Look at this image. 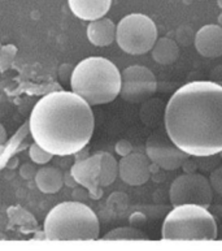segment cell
<instances>
[{"mask_svg": "<svg viewBox=\"0 0 222 251\" xmlns=\"http://www.w3.org/2000/svg\"><path fill=\"white\" fill-rule=\"evenodd\" d=\"M44 234L48 241H94L100 234L99 219L90 207L81 202H63L44 219Z\"/></svg>", "mask_w": 222, "mask_h": 251, "instance_id": "277c9868", "label": "cell"}, {"mask_svg": "<svg viewBox=\"0 0 222 251\" xmlns=\"http://www.w3.org/2000/svg\"><path fill=\"white\" fill-rule=\"evenodd\" d=\"M117 26L111 19L90 21L87 26V39L96 47H107L116 41Z\"/></svg>", "mask_w": 222, "mask_h": 251, "instance_id": "5bb4252c", "label": "cell"}, {"mask_svg": "<svg viewBox=\"0 0 222 251\" xmlns=\"http://www.w3.org/2000/svg\"><path fill=\"white\" fill-rule=\"evenodd\" d=\"M35 184L44 194H55L64 185V175L55 167H43L38 169L35 175Z\"/></svg>", "mask_w": 222, "mask_h": 251, "instance_id": "9a60e30c", "label": "cell"}, {"mask_svg": "<svg viewBox=\"0 0 222 251\" xmlns=\"http://www.w3.org/2000/svg\"><path fill=\"white\" fill-rule=\"evenodd\" d=\"M170 203L181 204H199L205 208L213 201V189L207 177L200 173H183L173 181L169 190Z\"/></svg>", "mask_w": 222, "mask_h": 251, "instance_id": "52a82bcc", "label": "cell"}, {"mask_svg": "<svg viewBox=\"0 0 222 251\" xmlns=\"http://www.w3.org/2000/svg\"><path fill=\"white\" fill-rule=\"evenodd\" d=\"M221 159H222V152H221Z\"/></svg>", "mask_w": 222, "mask_h": 251, "instance_id": "4dcf8cb0", "label": "cell"}, {"mask_svg": "<svg viewBox=\"0 0 222 251\" xmlns=\"http://www.w3.org/2000/svg\"><path fill=\"white\" fill-rule=\"evenodd\" d=\"M219 226L208 208L199 204L176 206L166 215L162 224V240L213 241Z\"/></svg>", "mask_w": 222, "mask_h": 251, "instance_id": "5b68a950", "label": "cell"}, {"mask_svg": "<svg viewBox=\"0 0 222 251\" xmlns=\"http://www.w3.org/2000/svg\"><path fill=\"white\" fill-rule=\"evenodd\" d=\"M157 81L147 67L132 65L121 72L122 99L129 103H142L156 93Z\"/></svg>", "mask_w": 222, "mask_h": 251, "instance_id": "ba28073f", "label": "cell"}, {"mask_svg": "<svg viewBox=\"0 0 222 251\" xmlns=\"http://www.w3.org/2000/svg\"><path fill=\"white\" fill-rule=\"evenodd\" d=\"M64 182L68 185L69 188H75V185H77V181L74 180V177L72 176V173L70 172L67 173L64 176Z\"/></svg>", "mask_w": 222, "mask_h": 251, "instance_id": "cb8c5ba5", "label": "cell"}, {"mask_svg": "<svg viewBox=\"0 0 222 251\" xmlns=\"http://www.w3.org/2000/svg\"><path fill=\"white\" fill-rule=\"evenodd\" d=\"M17 55V47L15 45H5L1 47L0 52V72H5L12 67Z\"/></svg>", "mask_w": 222, "mask_h": 251, "instance_id": "d6986e66", "label": "cell"}, {"mask_svg": "<svg viewBox=\"0 0 222 251\" xmlns=\"http://www.w3.org/2000/svg\"><path fill=\"white\" fill-rule=\"evenodd\" d=\"M217 21H219V25H220V26L222 27V12H221V13H220V16H219V20H217Z\"/></svg>", "mask_w": 222, "mask_h": 251, "instance_id": "4316f807", "label": "cell"}, {"mask_svg": "<svg viewBox=\"0 0 222 251\" xmlns=\"http://www.w3.org/2000/svg\"><path fill=\"white\" fill-rule=\"evenodd\" d=\"M146 151H147L148 159L154 164L165 171H176L181 168L190 156L179 147L176 146L172 139H168L158 134L152 135L148 139Z\"/></svg>", "mask_w": 222, "mask_h": 251, "instance_id": "9c48e42d", "label": "cell"}, {"mask_svg": "<svg viewBox=\"0 0 222 251\" xmlns=\"http://www.w3.org/2000/svg\"><path fill=\"white\" fill-rule=\"evenodd\" d=\"M217 240H222V225L219 228V232H217Z\"/></svg>", "mask_w": 222, "mask_h": 251, "instance_id": "484cf974", "label": "cell"}, {"mask_svg": "<svg viewBox=\"0 0 222 251\" xmlns=\"http://www.w3.org/2000/svg\"><path fill=\"white\" fill-rule=\"evenodd\" d=\"M100 163H102V154L91 155L85 159L75 160L70 168V173L77 181V184L89 190L92 199L102 198V188H100Z\"/></svg>", "mask_w": 222, "mask_h": 251, "instance_id": "30bf717a", "label": "cell"}, {"mask_svg": "<svg viewBox=\"0 0 222 251\" xmlns=\"http://www.w3.org/2000/svg\"><path fill=\"white\" fill-rule=\"evenodd\" d=\"M166 134L194 157L222 152V86L192 81L179 87L165 108Z\"/></svg>", "mask_w": 222, "mask_h": 251, "instance_id": "6da1fadb", "label": "cell"}, {"mask_svg": "<svg viewBox=\"0 0 222 251\" xmlns=\"http://www.w3.org/2000/svg\"><path fill=\"white\" fill-rule=\"evenodd\" d=\"M5 139H7V133H5V129H4L3 125L0 124V147L3 146Z\"/></svg>", "mask_w": 222, "mask_h": 251, "instance_id": "d4e9b609", "label": "cell"}, {"mask_svg": "<svg viewBox=\"0 0 222 251\" xmlns=\"http://www.w3.org/2000/svg\"><path fill=\"white\" fill-rule=\"evenodd\" d=\"M34 142L56 156H70L86 149L94 133L91 105L74 91H52L35 103L31 111Z\"/></svg>", "mask_w": 222, "mask_h": 251, "instance_id": "7a4b0ae2", "label": "cell"}, {"mask_svg": "<svg viewBox=\"0 0 222 251\" xmlns=\"http://www.w3.org/2000/svg\"><path fill=\"white\" fill-rule=\"evenodd\" d=\"M5 240V236H4L3 233H0V241H4Z\"/></svg>", "mask_w": 222, "mask_h": 251, "instance_id": "83f0119b", "label": "cell"}, {"mask_svg": "<svg viewBox=\"0 0 222 251\" xmlns=\"http://www.w3.org/2000/svg\"><path fill=\"white\" fill-rule=\"evenodd\" d=\"M114 150L121 157L126 156V155L132 154L133 152V145L126 139H121L118 142L116 143V146H114Z\"/></svg>", "mask_w": 222, "mask_h": 251, "instance_id": "7402d4cb", "label": "cell"}, {"mask_svg": "<svg viewBox=\"0 0 222 251\" xmlns=\"http://www.w3.org/2000/svg\"><path fill=\"white\" fill-rule=\"evenodd\" d=\"M68 4L75 17L83 21H95L108 13L112 0H68Z\"/></svg>", "mask_w": 222, "mask_h": 251, "instance_id": "4fadbf2b", "label": "cell"}, {"mask_svg": "<svg viewBox=\"0 0 222 251\" xmlns=\"http://www.w3.org/2000/svg\"><path fill=\"white\" fill-rule=\"evenodd\" d=\"M118 176L130 186L144 185L151 177V165L148 157L143 154L132 152L121 157L118 161Z\"/></svg>", "mask_w": 222, "mask_h": 251, "instance_id": "8fae6325", "label": "cell"}, {"mask_svg": "<svg viewBox=\"0 0 222 251\" xmlns=\"http://www.w3.org/2000/svg\"><path fill=\"white\" fill-rule=\"evenodd\" d=\"M194 43L201 56L208 59L222 56V27L220 25H205L195 34Z\"/></svg>", "mask_w": 222, "mask_h": 251, "instance_id": "7c38bea8", "label": "cell"}, {"mask_svg": "<svg viewBox=\"0 0 222 251\" xmlns=\"http://www.w3.org/2000/svg\"><path fill=\"white\" fill-rule=\"evenodd\" d=\"M217 4H219V7L222 9V0H217Z\"/></svg>", "mask_w": 222, "mask_h": 251, "instance_id": "f1b7e54d", "label": "cell"}, {"mask_svg": "<svg viewBox=\"0 0 222 251\" xmlns=\"http://www.w3.org/2000/svg\"><path fill=\"white\" fill-rule=\"evenodd\" d=\"M102 154V163H100V188H107L114 182L118 176V163L114 156L108 152H100Z\"/></svg>", "mask_w": 222, "mask_h": 251, "instance_id": "e0dca14e", "label": "cell"}, {"mask_svg": "<svg viewBox=\"0 0 222 251\" xmlns=\"http://www.w3.org/2000/svg\"><path fill=\"white\" fill-rule=\"evenodd\" d=\"M152 57L156 63L161 65H170L179 57V47L177 42L169 38H158L152 49Z\"/></svg>", "mask_w": 222, "mask_h": 251, "instance_id": "2e32d148", "label": "cell"}, {"mask_svg": "<svg viewBox=\"0 0 222 251\" xmlns=\"http://www.w3.org/2000/svg\"><path fill=\"white\" fill-rule=\"evenodd\" d=\"M117 45L129 55H144L152 51L157 41V27L154 20L142 13L125 16L117 25Z\"/></svg>", "mask_w": 222, "mask_h": 251, "instance_id": "8992f818", "label": "cell"}, {"mask_svg": "<svg viewBox=\"0 0 222 251\" xmlns=\"http://www.w3.org/2000/svg\"><path fill=\"white\" fill-rule=\"evenodd\" d=\"M29 155H30V159L34 161L35 164H47L49 161L52 160L53 155L48 151H45L43 147H41L38 143H33L29 149Z\"/></svg>", "mask_w": 222, "mask_h": 251, "instance_id": "ffe728a7", "label": "cell"}, {"mask_svg": "<svg viewBox=\"0 0 222 251\" xmlns=\"http://www.w3.org/2000/svg\"><path fill=\"white\" fill-rule=\"evenodd\" d=\"M20 173H21V176H22L25 180H30L33 177H35L37 171H35V168L31 164H23V167L21 168Z\"/></svg>", "mask_w": 222, "mask_h": 251, "instance_id": "603a6c76", "label": "cell"}, {"mask_svg": "<svg viewBox=\"0 0 222 251\" xmlns=\"http://www.w3.org/2000/svg\"><path fill=\"white\" fill-rule=\"evenodd\" d=\"M209 182L212 185V189L222 197V165L213 169L209 176Z\"/></svg>", "mask_w": 222, "mask_h": 251, "instance_id": "44dd1931", "label": "cell"}, {"mask_svg": "<svg viewBox=\"0 0 222 251\" xmlns=\"http://www.w3.org/2000/svg\"><path fill=\"white\" fill-rule=\"evenodd\" d=\"M70 86L90 105L107 104L120 95L121 72L106 57H87L73 69Z\"/></svg>", "mask_w": 222, "mask_h": 251, "instance_id": "3957f363", "label": "cell"}, {"mask_svg": "<svg viewBox=\"0 0 222 251\" xmlns=\"http://www.w3.org/2000/svg\"><path fill=\"white\" fill-rule=\"evenodd\" d=\"M1 47H3V46H1V45H0V52H1Z\"/></svg>", "mask_w": 222, "mask_h": 251, "instance_id": "f546056e", "label": "cell"}, {"mask_svg": "<svg viewBox=\"0 0 222 251\" xmlns=\"http://www.w3.org/2000/svg\"><path fill=\"white\" fill-rule=\"evenodd\" d=\"M106 241H143L147 240V236L139 229L133 226H121V228L113 229L110 233H107L103 237Z\"/></svg>", "mask_w": 222, "mask_h": 251, "instance_id": "ac0fdd59", "label": "cell"}]
</instances>
